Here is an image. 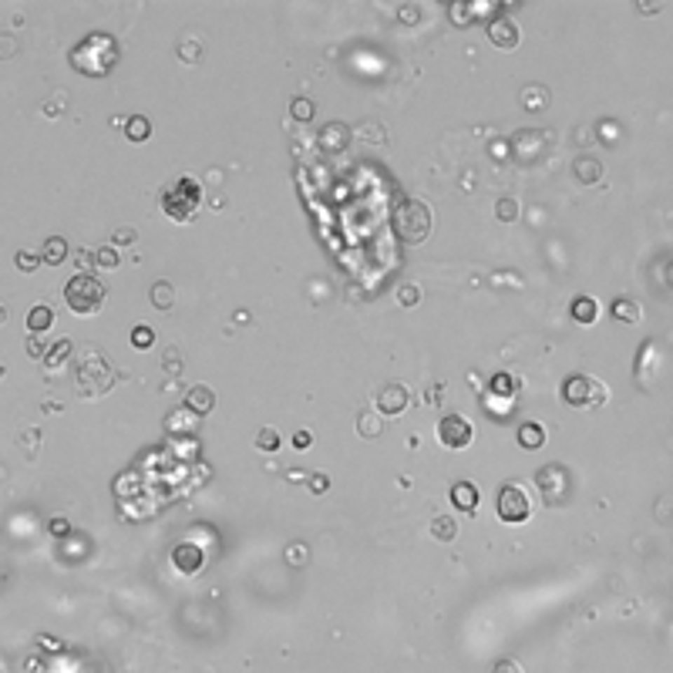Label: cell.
Wrapping results in <instances>:
<instances>
[{"label":"cell","instance_id":"1","mask_svg":"<svg viewBox=\"0 0 673 673\" xmlns=\"http://www.w3.org/2000/svg\"><path fill=\"white\" fill-rule=\"evenodd\" d=\"M118 61V44L108 34H88L78 48L71 50V64L88 78H104Z\"/></svg>","mask_w":673,"mask_h":673},{"label":"cell","instance_id":"2","mask_svg":"<svg viewBox=\"0 0 673 673\" xmlns=\"http://www.w3.org/2000/svg\"><path fill=\"white\" fill-rule=\"evenodd\" d=\"M104 297H108V293H104L101 280H95L91 273H78V276H71L64 286V300L78 317L98 313L101 306H104Z\"/></svg>","mask_w":673,"mask_h":673},{"label":"cell","instance_id":"3","mask_svg":"<svg viewBox=\"0 0 673 673\" xmlns=\"http://www.w3.org/2000/svg\"><path fill=\"white\" fill-rule=\"evenodd\" d=\"M394 233H397V239L411 243V246L424 243V239L431 236V209L418 199L397 205V212H394Z\"/></svg>","mask_w":673,"mask_h":673},{"label":"cell","instance_id":"4","mask_svg":"<svg viewBox=\"0 0 673 673\" xmlns=\"http://www.w3.org/2000/svg\"><path fill=\"white\" fill-rule=\"evenodd\" d=\"M495 512H498V519L508 522V525L529 522L532 519V495L525 491L522 482H508V485H502L498 498H495Z\"/></svg>","mask_w":673,"mask_h":673},{"label":"cell","instance_id":"5","mask_svg":"<svg viewBox=\"0 0 673 673\" xmlns=\"http://www.w3.org/2000/svg\"><path fill=\"white\" fill-rule=\"evenodd\" d=\"M199 202H202V185L196 182V179H179V182L165 192L162 205H165V212L175 219V222H185V219L196 216Z\"/></svg>","mask_w":673,"mask_h":673},{"label":"cell","instance_id":"6","mask_svg":"<svg viewBox=\"0 0 673 673\" xmlns=\"http://www.w3.org/2000/svg\"><path fill=\"white\" fill-rule=\"evenodd\" d=\"M562 401L569 407H599L606 404V387L589 374H572L562 384Z\"/></svg>","mask_w":673,"mask_h":673},{"label":"cell","instance_id":"7","mask_svg":"<svg viewBox=\"0 0 673 673\" xmlns=\"http://www.w3.org/2000/svg\"><path fill=\"white\" fill-rule=\"evenodd\" d=\"M471 437H475V428H471V421L465 418V414H448V418H441V424H437V441H441L448 451L468 448Z\"/></svg>","mask_w":673,"mask_h":673},{"label":"cell","instance_id":"8","mask_svg":"<svg viewBox=\"0 0 673 673\" xmlns=\"http://www.w3.org/2000/svg\"><path fill=\"white\" fill-rule=\"evenodd\" d=\"M538 491H542L545 505H562L569 495V471L562 465H545L538 471Z\"/></svg>","mask_w":673,"mask_h":673},{"label":"cell","instance_id":"9","mask_svg":"<svg viewBox=\"0 0 673 673\" xmlns=\"http://www.w3.org/2000/svg\"><path fill=\"white\" fill-rule=\"evenodd\" d=\"M407 401H411V394L404 384H384L377 390V411H384V414H401Z\"/></svg>","mask_w":673,"mask_h":673},{"label":"cell","instance_id":"10","mask_svg":"<svg viewBox=\"0 0 673 673\" xmlns=\"http://www.w3.org/2000/svg\"><path fill=\"white\" fill-rule=\"evenodd\" d=\"M488 41H491L495 48H515V44H519V27H515V20H508V17L491 20V24H488Z\"/></svg>","mask_w":673,"mask_h":673},{"label":"cell","instance_id":"11","mask_svg":"<svg viewBox=\"0 0 673 673\" xmlns=\"http://www.w3.org/2000/svg\"><path fill=\"white\" fill-rule=\"evenodd\" d=\"M172 562H175V569L185 572V576L199 572V569H202V552H199V545H189V542L175 545V552H172Z\"/></svg>","mask_w":673,"mask_h":673},{"label":"cell","instance_id":"12","mask_svg":"<svg viewBox=\"0 0 673 673\" xmlns=\"http://www.w3.org/2000/svg\"><path fill=\"white\" fill-rule=\"evenodd\" d=\"M212 404H216V394H212V387H189V394H185V411H196V414H209L212 411Z\"/></svg>","mask_w":673,"mask_h":673},{"label":"cell","instance_id":"13","mask_svg":"<svg viewBox=\"0 0 673 673\" xmlns=\"http://www.w3.org/2000/svg\"><path fill=\"white\" fill-rule=\"evenodd\" d=\"M451 505L458 512H475V508H478V488L471 485V482H458V485L451 488Z\"/></svg>","mask_w":673,"mask_h":673},{"label":"cell","instance_id":"14","mask_svg":"<svg viewBox=\"0 0 673 673\" xmlns=\"http://www.w3.org/2000/svg\"><path fill=\"white\" fill-rule=\"evenodd\" d=\"M569 313L576 323H583V327H589V323H596V317H599V306H596V300L592 297H576L569 306Z\"/></svg>","mask_w":673,"mask_h":673},{"label":"cell","instance_id":"15","mask_svg":"<svg viewBox=\"0 0 673 673\" xmlns=\"http://www.w3.org/2000/svg\"><path fill=\"white\" fill-rule=\"evenodd\" d=\"M519 444L525 448V451H536V448H542V444H545V428L536 424V421H525V424L519 428Z\"/></svg>","mask_w":673,"mask_h":673},{"label":"cell","instance_id":"16","mask_svg":"<svg viewBox=\"0 0 673 673\" xmlns=\"http://www.w3.org/2000/svg\"><path fill=\"white\" fill-rule=\"evenodd\" d=\"M613 317L620 320V323H639V317H643V310H639L637 300H630V297H620V300L613 303Z\"/></svg>","mask_w":673,"mask_h":673},{"label":"cell","instance_id":"17","mask_svg":"<svg viewBox=\"0 0 673 673\" xmlns=\"http://www.w3.org/2000/svg\"><path fill=\"white\" fill-rule=\"evenodd\" d=\"M64 256H67V243L61 236H50L48 243H44V250H41V263L57 266V263H64Z\"/></svg>","mask_w":673,"mask_h":673},{"label":"cell","instance_id":"18","mask_svg":"<svg viewBox=\"0 0 673 673\" xmlns=\"http://www.w3.org/2000/svg\"><path fill=\"white\" fill-rule=\"evenodd\" d=\"M50 323H54V310L44 306V303H41V306H34L31 313H27V327H31V334H44Z\"/></svg>","mask_w":673,"mask_h":673},{"label":"cell","instance_id":"19","mask_svg":"<svg viewBox=\"0 0 673 673\" xmlns=\"http://www.w3.org/2000/svg\"><path fill=\"white\" fill-rule=\"evenodd\" d=\"M454 532H458V525H454L451 515H437V519L431 522V536L441 538V542H451Z\"/></svg>","mask_w":673,"mask_h":673},{"label":"cell","instance_id":"20","mask_svg":"<svg viewBox=\"0 0 673 673\" xmlns=\"http://www.w3.org/2000/svg\"><path fill=\"white\" fill-rule=\"evenodd\" d=\"M149 132H151L149 118H142V115L128 118V125H125V135H128L132 142H145V138H149Z\"/></svg>","mask_w":673,"mask_h":673},{"label":"cell","instance_id":"21","mask_svg":"<svg viewBox=\"0 0 673 673\" xmlns=\"http://www.w3.org/2000/svg\"><path fill=\"white\" fill-rule=\"evenodd\" d=\"M532 142H542L538 132H519V138H515V145H512V149H515V155H519L522 162H529V158H532Z\"/></svg>","mask_w":673,"mask_h":673},{"label":"cell","instance_id":"22","mask_svg":"<svg viewBox=\"0 0 673 673\" xmlns=\"http://www.w3.org/2000/svg\"><path fill=\"white\" fill-rule=\"evenodd\" d=\"M576 179H579V182H596V179H599V162L579 158V162H576Z\"/></svg>","mask_w":673,"mask_h":673},{"label":"cell","instance_id":"23","mask_svg":"<svg viewBox=\"0 0 673 673\" xmlns=\"http://www.w3.org/2000/svg\"><path fill=\"white\" fill-rule=\"evenodd\" d=\"M48 357H44V364H48V367H61V364H64V357H67V353H71V340H57V344H54V347H48Z\"/></svg>","mask_w":673,"mask_h":673},{"label":"cell","instance_id":"24","mask_svg":"<svg viewBox=\"0 0 673 673\" xmlns=\"http://www.w3.org/2000/svg\"><path fill=\"white\" fill-rule=\"evenodd\" d=\"M151 303H155L158 310H168V306H172V286H168V283H155V286H151Z\"/></svg>","mask_w":673,"mask_h":673},{"label":"cell","instance_id":"25","mask_svg":"<svg viewBox=\"0 0 673 673\" xmlns=\"http://www.w3.org/2000/svg\"><path fill=\"white\" fill-rule=\"evenodd\" d=\"M495 212H498L502 222H512V219L519 216V205H515V199H502L498 205H495Z\"/></svg>","mask_w":673,"mask_h":673},{"label":"cell","instance_id":"26","mask_svg":"<svg viewBox=\"0 0 673 673\" xmlns=\"http://www.w3.org/2000/svg\"><path fill=\"white\" fill-rule=\"evenodd\" d=\"M151 340H155V334H151L149 327H135V330H132V344L138 347V351L151 347Z\"/></svg>","mask_w":673,"mask_h":673},{"label":"cell","instance_id":"27","mask_svg":"<svg viewBox=\"0 0 673 673\" xmlns=\"http://www.w3.org/2000/svg\"><path fill=\"white\" fill-rule=\"evenodd\" d=\"M256 444H259V448H263V451H273V448H276V444H280V435H276V431H273V428H263V435L256 437Z\"/></svg>","mask_w":673,"mask_h":673},{"label":"cell","instance_id":"28","mask_svg":"<svg viewBox=\"0 0 673 673\" xmlns=\"http://www.w3.org/2000/svg\"><path fill=\"white\" fill-rule=\"evenodd\" d=\"M293 118H300V121L313 118V104H310L306 98H297V101H293Z\"/></svg>","mask_w":673,"mask_h":673},{"label":"cell","instance_id":"29","mask_svg":"<svg viewBox=\"0 0 673 673\" xmlns=\"http://www.w3.org/2000/svg\"><path fill=\"white\" fill-rule=\"evenodd\" d=\"M95 263H98V266H108V269L118 266L115 250H108V246H104V250H98V252H95Z\"/></svg>","mask_w":673,"mask_h":673},{"label":"cell","instance_id":"30","mask_svg":"<svg viewBox=\"0 0 673 673\" xmlns=\"http://www.w3.org/2000/svg\"><path fill=\"white\" fill-rule=\"evenodd\" d=\"M37 263H41V256H31V252H17V266H20V269H27V273H31Z\"/></svg>","mask_w":673,"mask_h":673},{"label":"cell","instance_id":"31","mask_svg":"<svg viewBox=\"0 0 673 673\" xmlns=\"http://www.w3.org/2000/svg\"><path fill=\"white\" fill-rule=\"evenodd\" d=\"M491 673H522V667H519V663H515V660H498V663H495V670H491Z\"/></svg>","mask_w":673,"mask_h":673},{"label":"cell","instance_id":"32","mask_svg":"<svg viewBox=\"0 0 673 673\" xmlns=\"http://www.w3.org/2000/svg\"><path fill=\"white\" fill-rule=\"evenodd\" d=\"M360 431H364V437H374V435H381V424H370V414H364V418H360Z\"/></svg>","mask_w":673,"mask_h":673},{"label":"cell","instance_id":"33","mask_svg":"<svg viewBox=\"0 0 673 673\" xmlns=\"http://www.w3.org/2000/svg\"><path fill=\"white\" fill-rule=\"evenodd\" d=\"M31 353H34V357H41V360H44V357H48V347H44V344H41V340L34 336V340H31Z\"/></svg>","mask_w":673,"mask_h":673},{"label":"cell","instance_id":"34","mask_svg":"<svg viewBox=\"0 0 673 673\" xmlns=\"http://www.w3.org/2000/svg\"><path fill=\"white\" fill-rule=\"evenodd\" d=\"M50 532H57V536H64V532H67V522H64V519L50 522Z\"/></svg>","mask_w":673,"mask_h":673},{"label":"cell","instance_id":"35","mask_svg":"<svg viewBox=\"0 0 673 673\" xmlns=\"http://www.w3.org/2000/svg\"><path fill=\"white\" fill-rule=\"evenodd\" d=\"M293 444H297V448H306V444H310V435H306V431H300V435L293 437Z\"/></svg>","mask_w":673,"mask_h":673},{"label":"cell","instance_id":"36","mask_svg":"<svg viewBox=\"0 0 673 673\" xmlns=\"http://www.w3.org/2000/svg\"><path fill=\"white\" fill-rule=\"evenodd\" d=\"M313 491H327V478H313Z\"/></svg>","mask_w":673,"mask_h":673}]
</instances>
